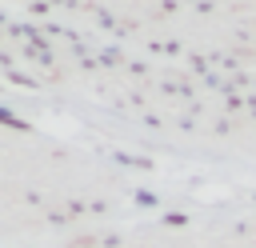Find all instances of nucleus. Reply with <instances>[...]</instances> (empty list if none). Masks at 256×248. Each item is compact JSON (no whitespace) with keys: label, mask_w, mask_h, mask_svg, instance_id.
<instances>
[{"label":"nucleus","mask_w":256,"mask_h":248,"mask_svg":"<svg viewBox=\"0 0 256 248\" xmlns=\"http://www.w3.org/2000/svg\"><path fill=\"white\" fill-rule=\"evenodd\" d=\"M0 124H8V128H20V132L28 128L24 120H16V116H12V112H4V108H0Z\"/></svg>","instance_id":"1"}]
</instances>
